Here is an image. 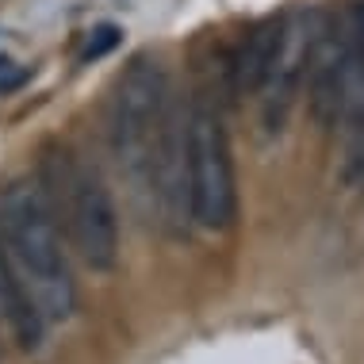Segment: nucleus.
Listing matches in <instances>:
<instances>
[{
  "mask_svg": "<svg viewBox=\"0 0 364 364\" xmlns=\"http://www.w3.org/2000/svg\"><path fill=\"white\" fill-rule=\"evenodd\" d=\"M169 81L161 62L150 54H139L115 85L112 100V157L119 165V176L131 184L134 196L154 200V157L161 146L165 112H169Z\"/></svg>",
  "mask_w": 364,
  "mask_h": 364,
  "instance_id": "nucleus-2",
  "label": "nucleus"
},
{
  "mask_svg": "<svg viewBox=\"0 0 364 364\" xmlns=\"http://www.w3.org/2000/svg\"><path fill=\"white\" fill-rule=\"evenodd\" d=\"M154 196L161 223L173 234H188L192 223V196H188V112L169 100L165 112L161 146L154 157Z\"/></svg>",
  "mask_w": 364,
  "mask_h": 364,
  "instance_id": "nucleus-6",
  "label": "nucleus"
},
{
  "mask_svg": "<svg viewBox=\"0 0 364 364\" xmlns=\"http://www.w3.org/2000/svg\"><path fill=\"white\" fill-rule=\"evenodd\" d=\"M277 38H280V19H264V23L245 38L242 54L234 58L230 65V85L234 92H261L264 73H269L272 50H277Z\"/></svg>",
  "mask_w": 364,
  "mask_h": 364,
  "instance_id": "nucleus-8",
  "label": "nucleus"
},
{
  "mask_svg": "<svg viewBox=\"0 0 364 364\" xmlns=\"http://www.w3.org/2000/svg\"><path fill=\"white\" fill-rule=\"evenodd\" d=\"M322 35V16L318 12H288L280 19V38H277V50H272V62H269V73H264V127L269 131H280L284 127V115L291 107V96L299 88L303 73L311 70V54H314V43Z\"/></svg>",
  "mask_w": 364,
  "mask_h": 364,
  "instance_id": "nucleus-5",
  "label": "nucleus"
},
{
  "mask_svg": "<svg viewBox=\"0 0 364 364\" xmlns=\"http://www.w3.org/2000/svg\"><path fill=\"white\" fill-rule=\"evenodd\" d=\"M119 27L115 23H104V27H96L92 38H88V46L81 50V62H96V58H104V54H112L115 46H119Z\"/></svg>",
  "mask_w": 364,
  "mask_h": 364,
  "instance_id": "nucleus-9",
  "label": "nucleus"
},
{
  "mask_svg": "<svg viewBox=\"0 0 364 364\" xmlns=\"http://www.w3.org/2000/svg\"><path fill=\"white\" fill-rule=\"evenodd\" d=\"M0 318L8 322V330L16 333V341L23 349H35L43 341V314L31 303V295L23 291V284L12 272V264L4 257V245H0Z\"/></svg>",
  "mask_w": 364,
  "mask_h": 364,
  "instance_id": "nucleus-7",
  "label": "nucleus"
},
{
  "mask_svg": "<svg viewBox=\"0 0 364 364\" xmlns=\"http://www.w3.org/2000/svg\"><path fill=\"white\" fill-rule=\"evenodd\" d=\"M43 181H46V200H50L54 219L70 230L73 250L85 257L88 269L107 272L119 261V211H115L112 192L96 169L81 165L70 150H46L43 161Z\"/></svg>",
  "mask_w": 364,
  "mask_h": 364,
  "instance_id": "nucleus-3",
  "label": "nucleus"
},
{
  "mask_svg": "<svg viewBox=\"0 0 364 364\" xmlns=\"http://www.w3.org/2000/svg\"><path fill=\"white\" fill-rule=\"evenodd\" d=\"M0 245L12 272L31 295L43 322H62L77 307V284L62 250V230L46 192L31 181L8 184L0 196Z\"/></svg>",
  "mask_w": 364,
  "mask_h": 364,
  "instance_id": "nucleus-1",
  "label": "nucleus"
},
{
  "mask_svg": "<svg viewBox=\"0 0 364 364\" xmlns=\"http://www.w3.org/2000/svg\"><path fill=\"white\" fill-rule=\"evenodd\" d=\"M27 81V70H19L12 58H0V92H16Z\"/></svg>",
  "mask_w": 364,
  "mask_h": 364,
  "instance_id": "nucleus-10",
  "label": "nucleus"
},
{
  "mask_svg": "<svg viewBox=\"0 0 364 364\" xmlns=\"http://www.w3.org/2000/svg\"><path fill=\"white\" fill-rule=\"evenodd\" d=\"M188 196L192 223L223 230L234 219V161L215 107H188Z\"/></svg>",
  "mask_w": 364,
  "mask_h": 364,
  "instance_id": "nucleus-4",
  "label": "nucleus"
}]
</instances>
